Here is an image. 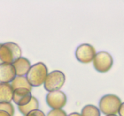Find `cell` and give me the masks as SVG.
I'll list each match as a JSON object with an SVG mask.
<instances>
[{
  "label": "cell",
  "instance_id": "cell-1",
  "mask_svg": "<svg viewBox=\"0 0 124 116\" xmlns=\"http://www.w3.org/2000/svg\"><path fill=\"white\" fill-rule=\"evenodd\" d=\"M48 74L46 65L42 62H38L31 66L26 77L32 87H37L45 83Z\"/></svg>",
  "mask_w": 124,
  "mask_h": 116
},
{
  "label": "cell",
  "instance_id": "cell-2",
  "mask_svg": "<svg viewBox=\"0 0 124 116\" xmlns=\"http://www.w3.org/2000/svg\"><path fill=\"white\" fill-rule=\"evenodd\" d=\"M21 54L20 47L15 42H6L1 45L0 59L2 63L13 64L21 58Z\"/></svg>",
  "mask_w": 124,
  "mask_h": 116
},
{
  "label": "cell",
  "instance_id": "cell-3",
  "mask_svg": "<svg viewBox=\"0 0 124 116\" xmlns=\"http://www.w3.org/2000/svg\"><path fill=\"white\" fill-rule=\"evenodd\" d=\"M121 99L115 94H107L102 97L99 103V109L106 116L117 115L122 105Z\"/></svg>",
  "mask_w": 124,
  "mask_h": 116
},
{
  "label": "cell",
  "instance_id": "cell-4",
  "mask_svg": "<svg viewBox=\"0 0 124 116\" xmlns=\"http://www.w3.org/2000/svg\"><path fill=\"white\" fill-rule=\"evenodd\" d=\"M65 82V76L64 72L54 70L48 74L44 83V87L48 92L58 91L63 87Z\"/></svg>",
  "mask_w": 124,
  "mask_h": 116
},
{
  "label": "cell",
  "instance_id": "cell-5",
  "mask_svg": "<svg viewBox=\"0 0 124 116\" xmlns=\"http://www.w3.org/2000/svg\"><path fill=\"white\" fill-rule=\"evenodd\" d=\"M94 69L101 73H105L111 70L113 65V59L111 54L102 51L97 53L93 61Z\"/></svg>",
  "mask_w": 124,
  "mask_h": 116
},
{
  "label": "cell",
  "instance_id": "cell-6",
  "mask_svg": "<svg viewBox=\"0 0 124 116\" xmlns=\"http://www.w3.org/2000/svg\"><path fill=\"white\" fill-rule=\"evenodd\" d=\"M96 51L93 46L88 44H82L77 47L75 56L79 62L82 64H89L93 61L96 54Z\"/></svg>",
  "mask_w": 124,
  "mask_h": 116
},
{
  "label": "cell",
  "instance_id": "cell-7",
  "mask_svg": "<svg viewBox=\"0 0 124 116\" xmlns=\"http://www.w3.org/2000/svg\"><path fill=\"white\" fill-rule=\"evenodd\" d=\"M67 96L61 91L49 92L46 96V102L52 109H61L67 103Z\"/></svg>",
  "mask_w": 124,
  "mask_h": 116
},
{
  "label": "cell",
  "instance_id": "cell-8",
  "mask_svg": "<svg viewBox=\"0 0 124 116\" xmlns=\"http://www.w3.org/2000/svg\"><path fill=\"white\" fill-rule=\"evenodd\" d=\"M16 72L13 64L1 63L0 64L1 83H9L16 77Z\"/></svg>",
  "mask_w": 124,
  "mask_h": 116
},
{
  "label": "cell",
  "instance_id": "cell-9",
  "mask_svg": "<svg viewBox=\"0 0 124 116\" xmlns=\"http://www.w3.org/2000/svg\"><path fill=\"white\" fill-rule=\"evenodd\" d=\"M31 91L26 88H18L14 91L13 100L18 106H24L29 103L32 98Z\"/></svg>",
  "mask_w": 124,
  "mask_h": 116
},
{
  "label": "cell",
  "instance_id": "cell-10",
  "mask_svg": "<svg viewBox=\"0 0 124 116\" xmlns=\"http://www.w3.org/2000/svg\"><path fill=\"white\" fill-rule=\"evenodd\" d=\"M17 76H24L27 74L28 72L31 68V64L29 60L25 58H19L13 64Z\"/></svg>",
  "mask_w": 124,
  "mask_h": 116
},
{
  "label": "cell",
  "instance_id": "cell-11",
  "mask_svg": "<svg viewBox=\"0 0 124 116\" xmlns=\"http://www.w3.org/2000/svg\"><path fill=\"white\" fill-rule=\"evenodd\" d=\"M14 89L9 83L0 84V103L9 102L13 100Z\"/></svg>",
  "mask_w": 124,
  "mask_h": 116
},
{
  "label": "cell",
  "instance_id": "cell-12",
  "mask_svg": "<svg viewBox=\"0 0 124 116\" xmlns=\"http://www.w3.org/2000/svg\"><path fill=\"white\" fill-rule=\"evenodd\" d=\"M18 108L19 112L25 116L31 111L38 109L39 102L35 97L33 96L31 100L27 105L24 106H18Z\"/></svg>",
  "mask_w": 124,
  "mask_h": 116
},
{
  "label": "cell",
  "instance_id": "cell-13",
  "mask_svg": "<svg viewBox=\"0 0 124 116\" xmlns=\"http://www.w3.org/2000/svg\"><path fill=\"white\" fill-rule=\"evenodd\" d=\"M11 85L14 91L18 88H26L30 91L32 89V86L29 83L27 79L25 76H16L12 82Z\"/></svg>",
  "mask_w": 124,
  "mask_h": 116
},
{
  "label": "cell",
  "instance_id": "cell-14",
  "mask_svg": "<svg viewBox=\"0 0 124 116\" xmlns=\"http://www.w3.org/2000/svg\"><path fill=\"white\" fill-rule=\"evenodd\" d=\"M82 116H101V111L93 105H87L81 110Z\"/></svg>",
  "mask_w": 124,
  "mask_h": 116
},
{
  "label": "cell",
  "instance_id": "cell-15",
  "mask_svg": "<svg viewBox=\"0 0 124 116\" xmlns=\"http://www.w3.org/2000/svg\"><path fill=\"white\" fill-rule=\"evenodd\" d=\"M0 111H3L9 114L11 116H14L15 108L13 105L9 102L0 103Z\"/></svg>",
  "mask_w": 124,
  "mask_h": 116
},
{
  "label": "cell",
  "instance_id": "cell-16",
  "mask_svg": "<svg viewBox=\"0 0 124 116\" xmlns=\"http://www.w3.org/2000/svg\"><path fill=\"white\" fill-rule=\"evenodd\" d=\"M47 116H68L66 112L63 109H52L47 114Z\"/></svg>",
  "mask_w": 124,
  "mask_h": 116
},
{
  "label": "cell",
  "instance_id": "cell-17",
  "mask_svg": "<svg viewBox=\"0 0 124 116\" xmlns=\"http://www.w3.org/2000/svg\"><path fill=\"white\" fill-rule=\"evenodd\" d=\"M25 116H46V115L42 111L39 109H37L31 111V112H30V113H29Z\"/></svg>",
  "mask_w": 124,
  "mask_h": 116
},
{
  "label": "cell",
  "instance_id": "cell-18",
  "mask_svg": "<svg viewBox=\"0 0 124 116\" xmlns=\"http://www.w3.org/2000/svg\"><path fill=\"white\" fill-rule=\"evenodd\" d=\"M119 116H124V102L122 103L121 105L119 111Z\"/></svg>",
  "mask_w": 124,
  "mask_h": 116
},
{
  "label": "cell",
  "instance_id": "cell-19",
  "mask_svg": "<svg viewBox=\"0 0 124 116\" xmlns=\"http://www.w3.org/2000/svg\"><path fill=\"white\" fill-rule=\"evenodd\" d=\"M0 116H11L8 113L5 112V111H0Z\"/></svg>",
  "mask_w": 124,
  "mask_h": 116
},
{
  "label": "cell",
  "instance_id": "cell-20",
  "mask_svg": "<svg viewBox=\"0 0 124 116\" xmlns=\"http://www.w3.org/2000/svg\"><path fill=\"white\" fill-rule=\"evenodd\" d=\"M68 116H82L81 114H79L78 112H73L68 115Z\"/></svg>",
  "mask_w": 124,
  "mask_h": 116
},
{
  "label": "cell",
  "instance_id": "cell-21",
  "mask_svg": "<svg viewBox=\"0 0 124 116\" xmlns=\"http://www.w3.org/2000/svg\"><path fill=\"white\" fill-rule=\"evenodd\" d=\"M117 116V115H109V116Z\"/></svg>",
  "mask_w": 124,
  "mask_h": 116
}]
</instances>
